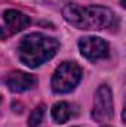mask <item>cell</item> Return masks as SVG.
I'll use <instances>...</instances> for the list:
<instances>
[{
  "instance_id": "7a4b0ae2",
  "label": "cell",
  "mask_w": 126,
  "mask_h": 127,
  "mask_svg": "<svg viewBox=\"0 0 126 127\" xmlns=\"http://www.w3.org/2000/svg\"><path fill=\"white\" fill-rule=\"evenodd\" d=\"M60 47L58 40L48 37L42 32L27 34L18 44V56L21 62L30 68L40 66L52 59Z\"/></svg>"
},
{
  "instance_id": "5b68a950",
  "label": "cell",
  "mask_w": 126,
  "mask_h": 127,
  "mask_svg": "<svg viewBox=\"0 0 126 127\" xmlns=\"http://www.w3.org/2000/svg\"><path fill=\"white\" fill-rule=\"evenodd\" d=\"M82 56L89 61H99L108 56V44L99 37H83L79 40Z\"/></svg>"
},
{
  "instance_id": "7c38bea8",
  "label": "cell",
  "mask_w": 126,
  "mask_h": 127,
  "mask_svg": "<svg viewBox=\"0 0 126 127\" xmlns=\"http://www.w3.org/2000/svg\"><path fill=\"white\" fill-rule=\"evenodd\" d=\"M104 127H110V126H104Z\"/></svg>"
},
{
  "instance_id": "ba28073f",
  "label": "cell",
  "mask_w": 126,
  "mask_h": 127,
  "mask_svg": "<svg viewBox=\"0 0 126 127\" xmlns=\"http://www.w3.org/2000/svg\"><path fill=\"white\" fill-rule=\"evenodd\" d=\"M71 115H73V112H71V105H70L68 102H64V100L63 102H57V103L52 106V118H54L57 123H60V124L68 121Z\"/></svg>"
},
{
  "instance_id": "6da1fadb",
  "label": "cell",
  "mask_w": 126,
  "mask_h": 127,
  "mask_svg": "<svg viewBox=\"0 0 126 127\" xmlns=\"http://www.w3.org/2000/svg\"><path fill=\"white\" fill-rule=\"evenodd\" d=\"M64 19L79 30H111L117 27L116 15L102 6H80L70 3L63 9Z\"/></svg>"
},
{
  "instance_id": "9c48e42d",
  "label": "cell",
  "mask_w": 126,
  "mask_h": 127,
  "mask_svg": "<svg viewBox=\"0 0 126 127\" xmlns=\"http://www.w3.org/2000/svg\"><path fill=\"white\" fill-rule=\"evenodd\" d=\"M45 105H39L31 111L30 117H28V127H39L43 117H45Z\"/></svg>"
},
{
  "instance_id": "8fae6325",
  "label": "cell",
  "mask_w": 126,
  "mask_h": 127,
  "mask_svg": "<svg viewBox=\"0 0 126 127\" xmlns=\"http://www.w3.org/2000/svg\"><path fill=\"white\" fill-rule=\"evenodd\" d=\"M120 3H122V6H123V7H125V9H126V0H122Z\"/></svg>"
},
{
  "instance_id": "277c9868",
  "label": "cell",
  "mask_w": 126,
  "mask_h": 127,
  "mask_svg": "<svg viewBox=\"0 0 126 127\" xmlns=\"http://www.w3.org/2000/svg\"><path fill=\"white\" fill-rule=\"evenodd\" d=\"M114 106H113V95L111 89L107 84L98 87L95 93V100L92 106V118L98 123H107L113 118Z\"/></svg>"
},
{
  "instance_id": "3957f363",
  "label": "cell",
  "mask_w": 126,
  "mask_h": 127,
  "mask_svg": "<svg viewBox=\"0 0 126 127\" xmlns=\"http://www.w3.org/2000/svg\"><path fill=\"white\" fill-rule=\"evenodd\" d=\"M82 75V68L76 62H63L52 75L51 87L55 93H68L77 87Z\"/></svg>"
},
{
  "instance_id": "30bf717a",
  "label": "cell",
  "mask_w": 126,
  "mask_h": 127,
  "mask_svg": "<svg viewBox=\"0 0 126 127\" xmlns=\"http://www.w3.org/2000/svg\"><path fill=\"white\" fill-rule=\"evenodd\" d=\"M122 120H123V123L126 124V103H125V108H123V112H122Z\"/></svg>"
},
{
  "instance_id": "8992f818",
  "label": "cell",
  "mask_w": 126,
  "mask_h": 127,
  "mask_svg": "<svg viewBox=\"0 0 126 127\" xmlns=\"http://www.w3.org/2000/svg\"><path fill=\"white\" fill-rule=\"evenodd\" d=\"M4 84L10 92L22 93V92L31 90L37 86V78L33 74H27L22 71H12L4 78Z\"/></svg>"
},
{
  "instance_id": "52a82bcc",
  "label": "cell",
  "mask_w": 126,
  "mask_h": 127,
  "mask_svg": "<svg viewBox=\"0 0 126 127\" xmlns=\"http://www.w3.org/2000/svg\"><path fill=\"white\" fill-rule=\"evenodd\" d=\"M3 21L6 28L9 30L10 34H16V32L25 30L30 25V18L24 13H21L19 10L15 9H7L3 13Z\"/></svg>"
}]
</instances>
